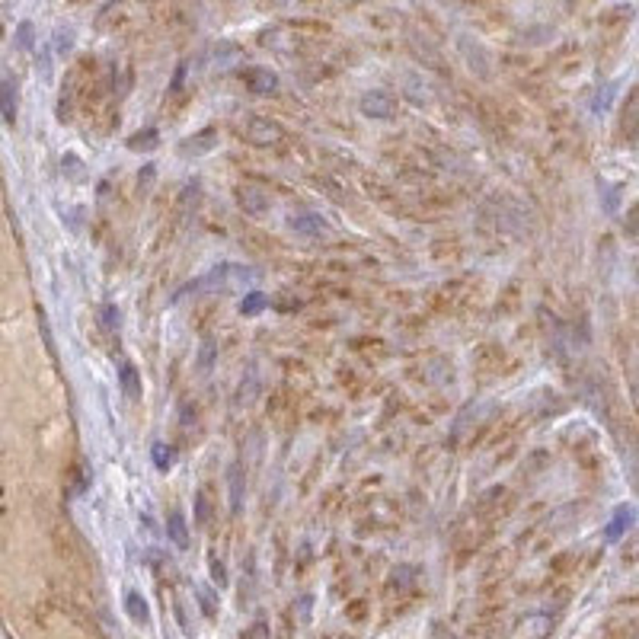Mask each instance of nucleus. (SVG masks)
I'll return each instance as SVG.
<instances>
[{
    "label": "nucleus",
    "instance_id": "obj_1",
    "mask_svg": "<svg viewBox=\"0 0 639 639\" xmlns=\"http://www.w3.org/2000/svg\"><path fill=\"white\" fill-rule=\"evenodd\" d=\"M358 109L368 119H390L396 112V96L390 89H368L361 96V102H358Z\"/></svg>",
    "mask_w": 639,
    "mask_h": 639
},
{
    "label": "nucleus",
    "instance_id": "obj_2",
    "mask_svg": "<svg viewBox=\"0 0 639 639\" xmlns=\"http://www.w3.org/2000/svg\"><path fill=\"white\" fill-rule=\"evenodd\" d=\"M246 138L253 141V144L266 147V144H275V141H281V125L278 121H268V119H249L246 121Z\"/></svg>",
    "mask_w": 639,
    "mask_h": 639
},
{
    "label": "nucleus",
    "instance_id": "obj_3",
    "mask_svg": "<svg viewBox=\"0 0 639 639\" xmlns=\"http://www.w3.org/2000/svg\"><path fill=\"white\" fill-rule=\"evenodd\" d=\"M214 147H217V131L214 128H204V131L185 138L182 144H179V153H182V157H202V153H211Z\"/></svg>",
    "mask_w": 639,
    "mask_h": 639
},
{
    "label": "nucleus",
    "instance_id": "obj_4",
    "mask_svg": "<svg viewBox=\"0 0 639 639\" xmlns=\"http://www.w3.org/2000/svg\"><path fill=\"white\" fill-rule=\"evenodd\" d=\"M236 202H240V208L249 211V214L268 211V195L262 189H256V185H240V189H236Z\"/></svg>",
    "mask_w": 639,
    "mask_h": 639
},
{
    "label": "nucleus",
    "instance_id": "obj_5",
    "mask_svg": "<svg viewBox=\"0 0 639 639\" xmlns=\"http://www.w3.org/2000/svg\"><path fill=\"white\" fill-rule=\"evenodd\" d=\"M16 106H19L16 83H13L10 77H0V119L13 121V119H16Z\"/></svg>",
    "mask_w": 639,
    "mask_h": 639
},
{
    "label": "nucleus",
    "instance_id": "obj_6",
    "mask_svg": "<svg viewBox=\"0 0 639 639\" xmlns=\"http://www.w3.org/2000/svg\"><path fill=\"white\" fill-rule=\"evenodd\" d=\"M119 387H121V396L125 400H141V374H138V368L134 364H121L119 368Z\"/></svg>",
    "mask_w": 639,
    "mask_h": 639
},
{
    "label": "nucleus",
    "instance_id": "obj_7",
    "mask_svg": "<svg viewBox=\"0 0 639 639\" xmlns=\"http://www.w3.org/2000/svg\"><path fill=\"white\" fill-rule=\"evenodd\" d=\"M246 87L253 89V93H275V89H278V77L266 67H253V70H246Z\"/></svg>",
    "mask_w": 639,
    "mask_h": 639
},
{
    "label": "nucleus",
    "instance_id": "obj_8",
    "mask_svg": "<svg viewBox=\"0 0 639 639\" xmlns=\"http://www.w3.org/2000/svg\"><path fill=\"white\" fill-rule=\"evenodd\" d=\"M166 534H170V540L176 543L179 550L189 547V528H185V515L179 508H173L170 518H166Z\"/></svg>",
    "mask_w": 639,
    "mask_h": 639
},
{
    "label": "nucleus",
    "instance_id": "obj_9",
    "mask_svg": "<svg viewBox=\"0 0 639 639\" xmlns=\"http://www.w3.org/2000/svg\"><path fill=\"white\" fill-rule=\"evenodd\" d=\"M125 611H128V617H131L134 623H147V620H151V607H147V601H144V594H141V591H128L125 594Z\"/></svg>",
    "mask_w": 639,
    "mask_h": 639
},
{
    "label": "nucleus",
    "instance_id": "obj_10",
    "mask_svg": "<svg viewBox=\"0 0 639 639\" xmlns=\"http://www.w3.org/2000/svg\"><path fill=\"white\" fill-rule=\"evenodd\" d=\"M291 230H297V234H326V221L320 214H294L291 217Z\"/></svg>",
    "mask_w": 639,
    "mask_h": 639
},
{
    "label": "nucleus",
    "instance_id": "obj_11",
    "mask_svg": "<svg viewBox=\"0 0 639 639\" xmlns=\"http://www.w3.org/2000/svg\"><path fill=\"white\" fill-rule=\"evenodd\" d=\"M157 144H160V131H157V128H144V131H134L131 138H128V151H141V153L153 151Z\"/></svg>",
    "mask_w": 639,
    "mask_h": 639
},
{
    "label": "nucleus",
    "instance_id": "obj_12",
    "mask_svg": "<svg viewBox=\"0 0 639 639\" xmlns=\"http://www.w3.org/2000/svg\"><path fill=\"white\" fill-rule=\"evenodd\" d=\"M266 307H268V294H262V291H249V294H243V300H240L243 317H256V313H262Z\"/></svg>",
    "mask_w": 639,
    "mask_h": 639
},
{
    "label": "nucleus",
    "instance_id": "obj_13",
    "mask_svg": "<svg viewBox=\"0 0 639 639\" xmlns=\"http://www.w3.org/2000/svg\"><path fill=\"white\" fill-rule=\"evenodd\" d=\"M630 521H633V508H626V505H620V508L613 511V521H611V528H607V540H617V537L623 534L626 528H630Z\"/></svg>",
    "mask_w": 639,
    "mask_h": 639
},
{
    "label": "nucleus",
    "instance_id": "obj_14",
    "mask_svg": "<svg viewBox=\"0 0 639 639\" xmlns=\"http://www.w3.org/2000/svg\"><path fill=\"white\" fill-rule=\"evenodd\" d=\"M243 505V466L234 464L230 466V508L240 511Z\"/></svg>",
    "mask_w": 639,
    "mask_h": 639
},
{
    "label": "nucleus",
    "instance_id": "obj_15",
    "mask_svg": "<svg viewBox=\"0 0 639 639\" xmlns=\"http://www.w3.org/2000/svg\"><path fill=\"white\" fill-rule=\"evenodd\" d=\"M99 326H102L106 332H119V326H121L119 307H115V304H102V307H99Z\"/></svg>",
    "mask_w": 639,
    "mask_h": 639
},
{
    "label": "nucleus",
    "instance_id": "obj_16",
    "mask_svg": "<svg viewBox=\"0 0 639 639\" xmlns=\"http://www.w3.org/2000/svg\"><path fill=\"white\" fill-rule=\"evenodd\" d=\"M214 358H217V345L214 342H202V349H198V374H208L211 368H214Z\"/></svg>",
    "mask_w": 639,
    "mask_h": 639
},
{
    "label": "nucleus",
    "instance_id": "obj_17",
    "mask_svg": "<svg viewBox=\"0 0 639 639\" xmlns=\"http://www.w3.org/2000/svg\"><path fill=\"white\" fill-rule=\"evenodd\" d=\"M61 173H64L67 179H74V182H77V179L87 176V170H83V160L77 157V153H64V160H61Z\"/></svg>",
    "mask_w": 639,
    "mask_h": 639
},
{
    "label": "nucleus",
    "instance_id": "obj_18",
    "mask_svg": "<svg viewBox=\"0 0 639 639\" xmlns=\"http://www.w3.org/2000/svg\"><path fill=\"white\" fill-rule=\"evenodd\" d=\"M151 454H153V464H157V470H170L173 466V447L170 444H153L151 447Z\"/></svg>",
    "mask_w": 639,
    "mask_h": 639
},
{
    "label": "nucleus",
    "instance_id": "obj_19",
    "mask_svg": "<svg viewBox=\"0 0 639 639\" xmlns=\"http://www.w3.org/2000/svg\"><path fill=\"white\" fill-rule=\"evenodd\" d=\"M208 521H211L208 496H204V492H198V496H195V524H198V528H208Z\"/></svg>",
    "mask_w": 639,
    "mask_h": 639
},
{
    "label": "nucleus",
    "instance_id": "obj_20",
    "mask_svg": "<svg viewBox=\"0 0 639 639\" xmlns=\"http://www.w3.org/2000/svg\"><path fill=\"white\" fill-rule=\"evenodd\" d=\"M211 579H214L217 588L227 585V569H224V562L217 559V556H211Z\"/></svg>",
    "mask_w": 639,
    "mask_h": 639
},
{
    "label": "nucleus",
    "instance_id": "obj_21",
    "mask_svg": "<svg viewBox=\"0 0 639 639\" xmlns=\"http://www.w3.org/2000/svg\"><path fill=\"white\" fill-rule=\"evenodd\" d=\"M198 598H202V611H204V617H214V594H211L208 588H198Z\"/></svg>",
    "mask_w": 639,
    "mask_h": 639
},
{
    "label": "nucleus",
    "instance_id": "obj_22",
    "mask_svg": "<svg viewBox=\"0 0 639 639\" xmlns=\"http://www.w3.org/2000/svg\"><path fill=\"white\" fill-rule=\"evenodd\" d=\"M19 48H32V23L19 26Z\"/></svg>",
    "mask_w": 639,
    "mask_h": 639
},
{
    "label": "nucleus",
    "instance_id": "obj_23",
    "mask_svg": "<svg viewBox=\"0 0 639 639\" xmlns=\"http://www.w3.org/2000/svg\"><path fill=\"white\" fill-rule=\"evenodd\" d=\"M246 639H268V626H266V620H259V623H253V630L246 633Z\"/></svg>",
    "mask_w": 639,
    "mask_h": 639
},
{
    "label": "nucleus",
    "instance_id": "obj_24",
    "mask_svg": "<svg viewBox=\"0 0 639 639\" xmlns=\"http://www.w3.org/2000/svg\"><path fill=\"white\" fill-rule=\"evenodd\" d=\"M151 179H153V166H144V176H138V185H141V192H147V185H151Z\"/></svg>",
    "mask_w": 639,
    "mask_h": 639
}]
</instances>
